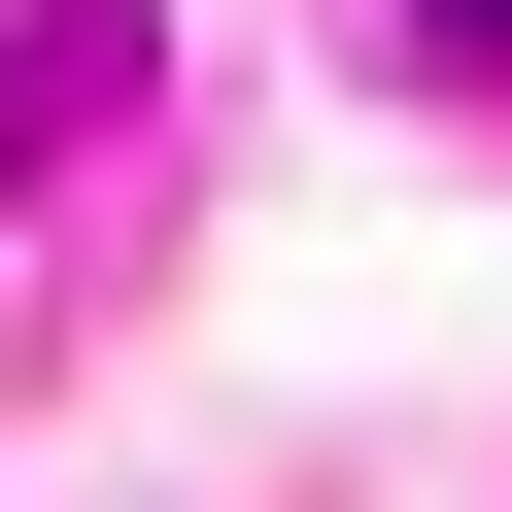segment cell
I'll return each mask as SVG.
<instances>
[{
  "label": "cell",
  "instance_id": "1",
  "mask_svg": "<svg viewBox=\"0 0 512 512\" xmlns=\"http://www.w3.org/2000/svg\"><path fill=\"white\" fill-rule=\"evenodd\" d=\"M103 69H137V0H35V35H0V171H35V137H69Z\"/></svg>",
  "mask_w": 512,
  "mask_h": 512
},
{
  "label": "cell",
  "instance_id": "2",
  "mask_svg": "<svg viewBox=\"0 0 512 512\" xmlns=\"http://www.w3.org/2000/svg\"><path fill=\"white\" fill-rule=\"evenodd\" d=\"M410 35H444V69H478V103H512V0H410Z\"/></svg>",
  "mask_w": 512,
  "mask_h": 512
}]
</instances>
